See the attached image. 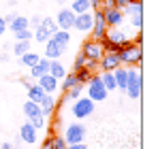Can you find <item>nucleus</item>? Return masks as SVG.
I'll return each instance as SVG.
<instances>
[{
  "mask_svg": "<svg viewBox=\"0 0 158 149\" xmlns=\"http://www.w3.org/2000/svg\"><path fill=\"white\" fill-rule=\"evenodd\" d=\"M118 58H120V64L122 66H141V60H143V47H141V43H124L120 51H118Z\"/></svg>",
  "mask_w": 158,
  "mask_h": 149,
  "instance_id": "nucleus-1",
  "label": "nucleus"
},
{
  "mask_svg": "<svg viewBox=\"0 0 158 149\" xmlns=\"http://www.w3.org/2000/svg\"><path fill=\"white\" fill-rule=\"evenodd\" d=\"M83 92H85V96L90 100H94V102H103V100L109 96V92L105 90V85H103V81H101V74H92L90 77V81L83 85Z\"/></svg>",
  "mask_w": 158,
  "mask_h": 149,
  "instance_id": "nucleus-2",
  "label": "nucleus"
},
{
  "mask_svg": "<svg viewBox=\"0 0 158 149\" xmlns=\"http://www.w3.org/2000/svg\"><path fill=\"white\" fill-rule=\"evenodd\" d=\"M126 70H128V79H126V87H124V92H126V96L131 100H137L141 96V70H139V66H126Z\"/></svg>",
  "mask_w": 158,
  "mask_h": 149,
  "instance_id": "nucleus-3",
  "label": "nucleus"
},
{
  "mask_svg": "<svg viewBox=\"0 0 158 149\" xmlns=\"http://www.w3.org/2000/svg\"><path fill=\"white\" fill-rule=\"evenodd\" d=\"M94 109H96V102H94V100H90L88 96H79L77 100H73L71 115H73L77 122H81V119L90 117V115L94 113Z\"/></svg>",
  "mask_w": 158,
  "mask_h": 149,
  "instance_id": "nucleus-4",
  "label": "nucleus"
},
{
  "mask_svg": "<svg viewBox=\"0 0 158 149\" xmlns=\"http://www.w3.org/2000/svg\"><path fill=\"white\" fill-rule=\"evenodd\" d=\"M24 115L28 117V122L34 126L36 130H43V128H45V115H43L39 102L26 100V102H24Z\"/></svg>",
  "mask_w": 158,
  "mask_h": 149,
  "instance_id": "nucleus-5",
  "label": "nucleus"
},
{
  "mask_svg": "<svg viewBox=\"0 0 158 149\" xmlns=\"http://www.w3.org/2000/svg\"><path fill=\"white\" fill-rule=\"evenodd\" d=\"M62 139L66 141V145L83 143V139H85V126L81 124V122H73V124H69V126H66V130H64V134H62Z\"/></svg>",
  "mask_w": 158,
  "mask_h": 149,
  "instance_id": "nucleus-6",
  "label": "nucleus"
},
{
  "mask_svg": "<svg viewBox=\"0 0 158 149\" xmlns=\"http://www.w3.org/2000/svg\"><path fill=\"white\" fill-rule=\"evenodd\" d=\"M92 15H94V24H92V38L94 41H103L105 38V34H107V24H105V19H103V9L101 6H96V9H92Z\"/></svg>",
  "mask_w": 158,
  "mask_h": 149,
  "instance_id": "nucleus-7",
  "label": "nucleus"
},
{
  "mask_svg": "<svg viewBox=\"0 0 158 149\" xmlns=\"http://www.w3.org/2000/svg\"><path fill=\"white\" fill-rule=\"evenodd\" d=\"M81 53L85 55V60H101V55L105 53L101 41H94V38H88L83 45H81Z\"/></svg>",
  "mask_w": 158,
  "mask_h": 149,
  "instance_id": "nucleus-8",
  "label": "nucleus"
},
{
  "mask_svg": "<svg viewBox=\"0 0 158 149\" xmlns=\"http://www.w3.org/2000/svg\"><path fill=\"white\" fill-rule=\"evenodd\" d=\"M56 26L60 28V30H71L73 24H75V13L69 9V6H62L60 11H58V15H56Z\"/></svg>",
  "mask_w": 158,
  "mask_h": 149,
  "instance_id": "nucleus-9",
  "label": "nucleus"
},
{
  "mask_svg": "<svg viewBox=\"0 0 158 149\" xmlns=\"http://www.w3.org/2000/svg\"><path fill=\"white\" fill-rule=\"evenodd\" d=\"M124 13L120 11V9H103V19H105L107 28H120L122 26V22H124Z\"/></svg>",
  "mask_w": 158,
  "mask_h": 149,
  "instance_id": "nucleus-10",
  "label": "nucleus"
},
{
  "mask_svg": "<svg viewBox=\"0 0 158 149\" xmlns=\"http://www.w3.org/2000/svg\"><path fill=\"white\" fill-rule=\"evenodd\" d=\"M118 66H122L118 53H109V51H105V53L101 55V60H98V68H101L103 73H113Z\"/></svg>",
  "mask_w": 158,
  "mask_h": 149,
  "instance_id": "nucleus-11",
  "label": "nucleus"
},
{
  "mask_svg": "<svg viewBox=\"0 0 158 149\" xmlns=\"http://www.w3.org/2000/svg\"><path fill=\"white\" fill-rule=\"evenodd\" d=\"M92 24H94V15H92V11H88V13H79V15H75V24H73V28L79 30V32H90V30H92Z\"/></svg>",
  "mask_w": 158,
  "mask_h": 149,
  "instance_id": "nucleus-12",
  "label": "nucleus"
},
{
  "mask_svg": "<svg viewBox=\"0 0 158 149\" xmlns=\"http://www.w3.org/2000/svg\"><path fill=\"white\" fill-rule=\"evenodd\" d=\"M105 38L109 43H113V45H124V43H128L131 41V36L124 32V30H120V28H109L105 34Z\"/></svg>",
  "mask_w": 158,
  "mask_h": 149,
  "instance_id": "nucleus-13",
  "label": "nucleus"
},
{
  "mask_svg": "<svg viewBox=\"0 0 158 149\" xmlns=\"http://www.w3.org/2000/svg\"><path fill=\"white\" fill-rule=\"evenodd\" d=\"M36 83H39V87H41V90H43L45 94H53V92L58 90V79H56V77H52L49 73L41 74Z\"/></svg>",
  "mask_w": 158,
  "mask_h": 149,
  "instance_id": "nucleus-14",
  "label": "nucleus"
},
{
  "mask_svg": "<svg viewBox=\"0 0 158 149\" xmlns=\"http://www.w3.org/2000/svg\"><path fill=\"white\" fill-rule=\"evenodd\" d=\"M43 45H45V58H47V60H58V58H62V53L66 51L64 47H60L53 38H47Z\"/></svg>",
  "mask_w": 158,
  "mask_h": 149,
  "instance_id": "nucleus-15",
  "label": "nucleus"
},
{
  "mask_svg": "<svg viewBox=\"0 0 158 149\" xmlns=\"http://www.w3.org/2000/svg\"><path fill=\"white\" fill-rule=\"evenodd\" d=\"M36 128L30 124V122H26V124L22 126V130H19V139L24 141V143H28V145H34L36 143Z\"/></svg>",
  "mask_w": 158,
  "mask_h": 149,
  "instance_id": "nucleus-16",
  "label": "nucleus"
},
{
  "mask_svg": "<svg viewBox=\"0 0 158 149\" xmlns=\"http://www.w3.org/2000/svg\"><path fill=\"white\" fill-rule=\"evenodd\" d=\"M45 73H49V60L47 58H39V62L30 68V77L32 79H39L41 74H45Z\"/></svg>",
  "mask_w": 158,
  "mask_h": 149,
  "instance_id": "nucleus-17",
  "label": "nucleus"
},
{
  "mask_svg": "<svg viewBox=\"0 0 158 149\" xmlns=\"http://www.w3.org/2000/svg\"><path fill=\"white\" fill-rule=\"evenodd\" d=\"M113 77H115V87L124 92V87H126V79H128V70H126V66H118V68L113 70Z\"/></svg>",
  "mask_w": 158,
  "mask_h": 149,
  "instance_id": "nucleus-18",
  "label": "nucleus"
},
{
  "mask_svg": "<svg viewBox=\"0 0 158 149\" xmlns=\"http://www.w3.org/2000/svg\"><path fill=\"white\" fill-rule=\"evenodd\" d=\"M41 111H43L45 117L53 115V111H56V98H53V94H45V98L41 100Z\"/></svg>",
  "mask_w": 158,
  "mask_h": 149,
  "instance_id": "nucleus-19",
  "label": "nucleus"
},
{
  "mask_svg": "<svg viewBox=\"0 0 158 149\" xmlns=\"http://www.w3.org/2000/svg\"><path fill=\"white\" fill-rule=\"evenodd\" d=\"M26 90H28V100H32V102H39L41 104V100L45 98V92L39 87V83H30Z\"/></svg>",
  "mask_w": 158,
  "mask_h": 149,
  "instance_id": "nucleus-20",
  "label": "nucleus"
},
{
  "mask_svg": "<svg viewBox=\"0 0 158 149\" xmlns=\"http://www.w3.org/2000/svg\"><path fill=\"white\" fill-rule=\"evenodd\" d=\"M49 74L56 77L58 81L66 74V68H64V64L60 62V58H58V60H49Z\"/></svg>",
  "mask_w": 158,
  "mask_h": 149,
  "instance_id": "nucleus-21",
  "label": "nucleus"
},
{
  "mask_svg": "<svg viewBox=\"0 0 158 149\" xmlns=\"http://www.w3.org/2000/svg\"><path fill=\"white\" fill-rule=\"evenodd\" d=\"M75 15L79 13H88V11H92V4H90V0H71V6H69Z\"/></svg>",
  "mask_w": 158,
  "mask_h": 149,
  "instance_id": "nucleus-22",
  "label": "nucleus"
},
{
  "mask_svg": "<svg viewBox=\"0 0 158 149\" xmlns=\"http://www.w3.org/2000/svg\"><path fill=\"white\" fill-rule=\"evenodd\" d=\"M52 38L60 45V47H64V49H66V45L71 43V32H69V30H60V28H58V30L52 34Z\"/></svg>",
  "mask_w": 158,
  "mask_h": 149,
  "instance_id": "nucleus-23",
  "label": "nucleus"
},
{
  "mask_svg": "<svg viewBox=\"0 0 158 149\" xmlns=\"http://www.w3.org/2000/svg\"><path fill=\"white\" fill-rule=\"evenodd\" d=\"M39 58H41V55H39L36 51L30 49V51H26V53L19 55V64H24V66H28V68H32V66L39 62Z\"/></svg>",
  "mask_w": 158,
  "mask_h": 149,
  "instance_id": "nucleus-24",
  "label": "nucleus"
},
{
  "mask_svg": "<svg viewBox=\"0 0 158 149\" xmlns=\"http://www.w3.org/2000/svg\"><path fill=\"white\" fill-rule=\"evenodd\" d=\"M77 73L75 70H71V73H66L64 77H62V83H60V90L62 92H66V90H71L73 85H77Z\"/></svg>",
  "mask_w": 158,
  "mask_h": 149,
  "instance_id": "nucleus-25",
  "label": "nucleus"
},
{
  "mask_svg": "<svg viewBox=\"0 0 158 149\" xmlns=\"http://www.w3.org/2000/svg\"><path fill=\"white\" fill-rule=\"evenodd\" d=\"M24 28H30L28 26V17H24V15H15L13 22L6 26V30H11V32H17V30H24Z\"/></svg>",
  "mask_w": 158,
  "mask_h": 149,
  "instance_id": "nucleus-26",
  "label": "nucleus"
},
{
  "mask_svg": "<svg viewBox=\"0 0 158 149\" xmlns=\"http://www.w3.org/2000/svg\"><path fill=\"white\" fill-rule=\"evenodd\" d=\"M64 94V100H69V102H73V100H77L81 94H83V85L77 83V85H73L71 90H66V92H62Z\"/></svg>",
  "mask_w": 158,
  "mask_h": 149,
  "instance_id": "nucleus-27",
  "label": "nucleus"
},
{
  "mask_svg": "<svg viewBox=\"0 0 158 149\" xmlns=\"http://www.w3.org/2000/svg\"><path fill=\"white\" fill-rule=\"evenodd\" d=\"M101 81H103L107 92H115V90H118V87H115V77H113V73H103L101 74Z\"/></svg>",
  "mask_w": 158,
  "mask_h": 149,
  "instance_id": "nucleus-28",
  "label": "nucleus"
},
{
  "mask_svg": "<svg viewBox=\"0 0 158 149\" xmlns=\"http://www.w3.org/2000/svg\"><path fill=\"white\" fill-rule=\"evenodd\" d=\"M30 51V41H15V45H13V53L19 58L22 53H26Z\"/></svg>",
  "mask_w": 158,
  "mask_h": 149,
  "instance_id": "nucleus-29",
  "label": "nucleus"
},
{
  "mask_svg": "<svg viewBox=\"0 0 158 149\" xmlns=\"http://www.w3.org/2000/svg\"><path fill=\"white\" fill-rule=\"evenodd\" d=\"M41 28H43V30H47V32H49V34H53V32H56V30H58V26H56V22H53V17H41Z\"/></svg>",
  "mask_w": 158,
  "mask_h": 149,
  "instance_id": "nucleus-30",
  "label": "nucleus"
},
{
  "mask_svg": "<svg viewBox=\"0 0 158 149\" xmlns=\"http://www.w3.org/2000/svg\"><path fill=\"white\" fill-rule=\"evenodd\" d=\"M15 41H32V28H24V30H17L13 32Z\"/></svg>",
  "mask_w": 158,
  "mask_h": 149,
  "instance_id": "nucleus-31",
  "label": "nucleus"
},
{
  "mask_svg": "<svg viewBox=\"0 0 158 149\" xmlns=\"http://www.w3.org/2000/svg\"><path fill=\"white\" fill-rule=\"evenodd\" d=\"M128 17H131V28H135V30L143 28V13H132Z\"/></svg>",
  "mask_w": 158,
  "mask_h": 149,
  "instance_id": "nucleus-32",
  "label": "nucleus"
},
{
  "mask_svg": "<svg viewBox=\"0 0 158 149\" xmlns=\"http://www.w3.org/2000/svg\"><path fill=\"white\" fill-rule=\"evenodd\" d=\"M77 73V81L81 83V85H85L88 81H90V77H92V73L88 70V68H79V70H75Z\"/></svg>",
  "mask_w": 158,
  "mask_h": 149,
  "instance_id": "nucleus-33",
  "label": "nucleus"
},
{
  "mask_svg": "<svg viewBox=\"0 0 158 149\" xmlns=\"http://www.w3.org/2000/svg\"><path fill=\"white\" fill-rule=\"evenodd\" d=\"M52 147L53 149H69V145H66V141L62 136H52Z\"/></svg>",
  "mask_w": 158,
  "mask_h": 149,
  "instance_id": "nucleus-34",
  "label": "nucleus"
},
{
  "mask_svg": "<svg viewBox=\"0 0 158 149\" xmlns=\"http://www.w3.org/2000/svg\"><path fill=\"white\" fill-rule=\"evenodd\" d=\"M83 64H85V55L79 51L77 55H75V62H73V70H79V68H83Z\"/></svg>",
  "mask_w": 158,
  "mask_h": 149,
  "instance_id": "nucleus-35",
  "label": "nucleus"
},
{
  "mask_svg": "<svg viewBox=\"0 0 158 149\" xmlns=\"http://www.w3.org/2000/svg\"><path fill=\"white\" fill-rule=\"evenodd\" d=\"M83 68H88L90 73L94 74L98 70V60H85V64H83Z\"/></svg>",
  "mask_w": 158,
  "mask_h": 149,
  "instance_id": "nucleus-36",
  "label": "nucleus"
},
{
  "mask_svg": "<svg viewBox=\"0 0 158 149\" xmlns=\"http://www.w3.org/2000/svg\"><path fill=\"white\" fill-rule=\"evenodd\" d=\"M131 2H132V0H113V6H115V9H120V11H124Z\"/></svg>",
  "mask_w": 158,
  "mask_h": 149,
  "instance_id": "nucleus-37",
  "label": "nucleus"
},
{
  "mask_svg": "<svg viewBox=\"0 0 158 149\" xmlns=\"http://www.w3.org/2000/svg\"><path fill=\"white\" fill-rule=\"evenodd\" d=\"M39 24H41V17L39 15H34V17L28 19V26H32V28H39Z\"/></svg>",
  "mask_w": 158,
  "mask_h": 149,
  "instance_id": "nucleus-38",
  "label": "nucleus"
},
{
  "mask_svg": "<svg viewBox=\"0 0 158 149\" xmlns=\"http://www.w3.org/2000/svg\"><path fill=\"white\" fill-rule=\"evenodd\" d=\"M13 17H15V13L11 11V13H9V15H4L2 19H4V22H6V26H9V24H11V22H13Z\"/></svg>",
  "mask_w": 158,
  "mask_h": 149,
  "instance_id": "nucleus-39",
  "label": "nucleus"
},
{
  "mask_svg": "<svg viewBox=\"0 0 158 149\" xmlns=\"http://www.w3.org/2000/svg\"><path fill=\"white\" fill-rule=\"evenodd\" d=\"M4 32H6V22H4V19L0 17V36H2Z\"/></svg>",
  "mask_w": 158,
  "mask_h": 149,
  "instance_id": "nucleus-40",
  "label": "nucleus"
},
{
  "mask_svg": "<svg viewBox=\"0 0 158 149\" xmlns=\"http://www.w3.org/2000/svg\"><path fill=\"white\" fill-rule=\"evenodd\" d=\"M69 149H88L83 143H73V145H69Z\"/></svg>",
  "mask_w": 158,
  "mask_h": 149,
  "instance_id": "nucleus-41",
  "label": "nucleus"
},
{
  "mask_svg": "<svg viewBox=\"0 0 158 149\" xmlns=\"http://www.w3.org/2000/svg\"><path fill=\"white\" fill-rule=\"evenodd\" d=\"M41 149H53L52 147V136H49V139H45V143H43V147Z\"/></svg>",
  "mask_w": 158,
  "mask_h": 149,
  "instance_id": "nucleus-42",
  "label": "nucleus"
},
{
  "mask_svg": "<svg viewBox=\"0 0 158 149\" xmlns=\"http://www.w3.org/2000/svg\"><path fill=\"white\" fill-rule=\"evenodd\" d=\"M90 4H92V9H96V6H101V0H90Z\"/></svg>",
  "mask_w": 158,
  "mask_h": 149,
  "instance_id": "nucleus-43",
  "label": "nucleus"
},
{
  "mask_svg": "<svg viewBox=\"0 0 158 149\" xmlns=\"http://www.w3.org/2000/svg\"><path fill=\"white\" fill-rule=\"evenodd\" d=\"M0 149H13V145H11V143H2V145H0Z\"/></svg>",
  "mask_w": 158,
  "mask_h": 149,
  "instance_id": "nucleus-44",
  "label": "nucleus"
},
{
  "mask_svg": "<svg viewBox=\"0 0 158 149\" xmlns=\"http://www.w3.org/2000/svg\"><path fill=\"white\" fill-rule=\"evenodd\" d=\"M9 60V53H0V62H6Z\"/></svg>",
  "mask_w": 158,
  "mask_h": 149,
  "instance_id": "nucleus-45",
  "label": "nucleus"
},
{
  "mask_svg": "<svg viewBox=\"0 0 158 149\" xmlns=\"http://www.w3.org/2000/svg\"><path fill=\"white\" fill-rule=\"evenodd\" d=\"M56 2H58V4H66V0H56Z\"/></svg>",
  "mask_w": 158,
  "mask_h": 149,
  "instance_id": "nucleus-46",
  "label": "nucleus"
},
{
  "mask_svg": "<svg viewBox=\"0 0 158 149\" xmlns=\"http://www.w3.org/2000/svg\"><path fill=\"white\" fill-rule=\"evenodd\" d=\"M13 149H22V147H17V145H13Z\"/></svg>",
  "mask_w": 158,
  "mask_h": 149,
  "instance_id": "nucleus-47",
  "label": "nucleus"
}]
</instances>
